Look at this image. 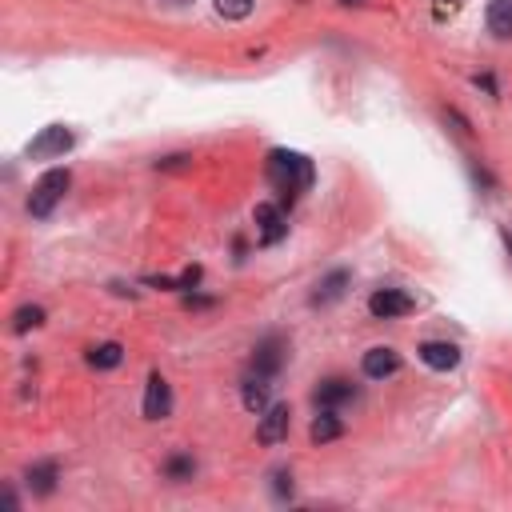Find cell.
<instances>
[{"mask_svg":"<svg viewBox=\"0 0 512 512\" xmlns=\"http://www.w3.org/2000/svg\"><path fill=\"white\" fill-rule=\"evenodd\" d=\"M36 324H44V308H36V304L16 308V316H12V332H28V328H36Z\"/></svg>","mask_w":512,"mask_h":512,"instance_id":"ac0fdd59","label":"cell"},{"mask_svg":"<svg viewBox=\"0 0 512 512\" xmlns=\"http://www.w3.org/2000/svg\"><path fill=\"white\" fill-rule=\"evenodd\" d=\"M296 4H304V0H296Z\"/></svg>","mask_w":512,"mask_h":512,"instance_id":"7402d4cb","label":"cell"},{"mask_svg":"<svg viewBox=\"0 0 512 512\" xmlns=\"http://www.w3.org/2000/svg\"><path fill=\"white\" fill-rule=\"evenodd\" d=\"M312 400H316V408H344V404H352L356 400V384L352 380H344V376H328L316 392H312Z\"/></svg>","mask_w":512,"mask_h":512,"instance_id":"8992f818","label":"cell"},{"mask_svg":"<svg viewBox=\"0 0 512 512\" xmlns=\"http://www.w3.org/2000/svg\"><path fill=\"white\" fill-rule=\"evenodd\" d=\"M168 412H172V388H168V380L160 372H152L148 388H144V416L148 420H164Z\"/></svg>","mask_w":512,"mask_h":512,"instance_id":"52a82bcc","label":"cell"},{"mask_svg":"<svg viewBox=\"0 0 512 512\" xmlns=\"http://www.w3.org/2000/svg\"><path fill=\"white\" fill-rule=\"evenodd\" d=\"M72 148V132L68 128H60V124H52V128H44L36 140H32V156H64Z\"/></svg>","mask_w":512,"mask_h":512,"instance_id":"9c48e42d","label":"cell"},{"mask_svg":"<svg viewBox=\"0 0 512 512\" xmlns=\"http://www.w3.org/2000/svg\"><path fill=\"white\" fill-rule=\"evenodd\" d=\"M284 360H288V344L272 332V336H264L256 348H252V372H264V376H276L280 368H284Z\"/></svg>","mask_w":512,"mask_h":512,"instance_id":"277c9868","label":"cell"},{"mask_svg":"<svg viewBox=\"0 0 512 512\" xmlns=\"http://www.w3.org/2000/svg\"><path fill=\"white\" fill-rule=\"evenodd\" d=\"M488 32L496 40H512V0H488Z\"/></svg>","mask_w":512,"mask_h":512,"instance_id":"4fadbf2b","label":"cell"},{"mask_svg":"<svg viewBox=\"0 0 512 512\" xmlns=\"http://www.w3.org/2000/svg\"><path fill=\"white\" fill-rule=\"evenodd\" d=\"M176 4H184V0H176Z\"/></svg>","mask_w":512,"mask_h":512,"instance_id":"603a6c76","label":"cell"},{"mask_svg":"<svg viewBox=\"0 0 512 512\" xmlns=\"http://www.w3.org/2000/svg\"><path fill=\"white\" fill-rule=\"evenodd\" d=\"M164 472H168L172 480H188V476L196 472V464H192V456H172V460L164 464Z\"/></svg>","mask_w":512,"mask_h":512,"instance_id":"ffe728a7","label":"cell"},{"mask_svg":"<svg viewBox=\"0 0 512 512\" xmlns=\"http://www.w3.org/2000/svg\"><path fill=\"white\" fill-rule=\"evenodd\" d=\"M288 424H292L288 404H268V408H264V416H260V428H256L260 444H280V440L288 436Z\"/></svg>","mask_w":512,"mask_h":512,"instance_id":"ba28073f","label":"cell"},{"mask_svg":"<svg viewBox=\"0 0 512 512\" xmlns=\"http://www.w3.org/2000/svg\"><path fill=\"white\" fill-rule=\"evenodd\" d=\"M64 192H68V172H64V168H52V172H44V176L36 180L32 196H28V212H32V216H48Z\"/></svg>","mask_w":512,"mask_h":512,"instance_id":"7a4b0ae2","label":"cell"},{"mask_svg":"<svg viewBox=\"0 0 512 512\" xmlns=\"http://www.w3.org/2000/svg\"><path fill=\"white\" fill-rule=\"evenodd\" d=\"M420 360H424L428 368L448 372V368H456V364H460V348H456V344H448V340H424V344H420Z\"/></svg>","mask_w":512,"mask_h":512,"instance_id":"30bf717a","label":"cell"},{"mask_svg":"<svg viewBox=\"0 0 512 512\" xmlns=\"http://www.w3.org/2000/svg\"><path fill=\"white\" fill-rule=\"evenodd\" d=\"M400 368V352L396 348H368L364 352V376H372V380H384V376H392Z\"/></svg>","mask_w":512,"mask_h":512,"instance_id":"8fae6325","label":"cell"},{"mask_svg":"<svg viewBox=\"0 0 512 512\" xmlns=\"http://www.w3.org/2000/svg\"><path fill=\"white\" fill-rule=\"evenodd\" d=\"M272 492H276V500H288L292 496V472L288 468H276L272 472Z\"/></svg>","mask_w":512,"mask_h":512,"instance_id":"44dd1931","label":"cell"},{"mask_svg":"<svg viewBox=\"0 0 512 512\" xmlns=\"http://www.w3.org/2000/svg\"><path fill=\"white\" fill-rule=\"evenodd\" d=\"M28 488H32L36 496H48V492L56 488V464H52V460L32 464V468H28Z\"/></svg>","mask_w":512,"mask_h":512,"instance_id":"2e32d148","label":"cell"},{"mask_svg":"<svg viewBox=\"0 0 512 512\" xmlns=\"http://www.w3.org/2000/svg\"><path fill=\"white\" fill-rule=\"evenodd\" d=\"M264 172H268V184L280 192V196H296V192H304V188H312V180H316V172H312V160L308 156H300V152H288V148H276V152H268V164H264Z\"/></svg>","mask_w":512,"mask_h":512,"instance_id":"6da1fadb","label":"cell"},{"mask_svg":"<svg viewBox=\"0 0 512 512\" xmlns=\"http://www.w3.org/2000/svg\"><path fill=\"white\" fill-rule=\"evenodd\" d=\"M252 220H256V236H260V244H280V240L288 236V216H284L280 204H256Z\"/></svg>","mask_w":512,"mask_h":512,"instance_id":"3957f363","label":"cell"},{"mask_svg":"<svg viewBox=\"0 0 512 512\" xmlns=\"http://www.w3.org/2000/svg\"><path fill=\"white\" fill-rule=\"evenodd\" d=\"M252 4H256V0H212V8H216L224 20H244V16L252 12Z\"/></svg>","mask_w":512,"mask_h":512,"instance_id":"d6986e66","label":"cell"},{"mask_svg":"<svg viewBox=\"0 0 512 512\" xmlns=\"http://www.w3.org/2000/svg\"><path fill=\"white\" fill-rule=\"evenodd\" d=\"M368 312L376 320H392V316H408L412 312V296H404L400 288H380L368 296Z\"/></svg>","mask_w":512,"mask_h":512,"instance_id":"5b68a950","label":"cell"},{"mask_svg":"<svg viewBox=\"0 0 512 512\" xmlns=\"http://www.w3.org/2000/svg\"><path fill=\"white\" fill-rule=\"evenodd\" d=\"M268 380L272 376H264V372H252L244 380V408H252V412H264L268 408V396H272V384Z\"/></svg>","mask_w":512,"mask_h":512,"instance_id":"7c38bea8","label":"cell"},{"mask_svg":"<svg viewBox=\"0 0 512 512\" xmlns=\"http://www.w3.org/2000/svg\"><path fill=\"white\" fill-rule=\"evenodd\" d=\"M340 432H344V424H340V416H336L332 408H320V416H316L312 428H308L312 444H328V440H336Z\"/></svg>","mask_w":512,"mask_h":512,"instance_id":"9a60e30c","label":"cell"},{"mask_svg":"<svg viewBox=\"0 0 512 512\" xmlns=\"http://www.w3.org/2000/svg\"><path fill=\"white\" fill-rule=\"evenodd\" d=\"M348 272L344 268H336V272H328L320 284H316V292H312V304H332L336 296H344V288H348Z\"/></svg>","mask_w":512,"mask_h":512,"instance_id":"5bb4252c","label":"cell"},{"mask_svg":"<svg viewBox=\"0 0 512 512\" xmlns=\"http://www.w3.org/2000/svg\"><path fill=\"white\" fill-rule=\"evenodd\" d=\"M124 360V348L116 344V340H108V344H96L92 352H88V364L92 368H116Z\"/></svg>","mask_w":512,"mask_h":512,"instance_id":"e0dca14e","label":"cell"}]
</instances>
